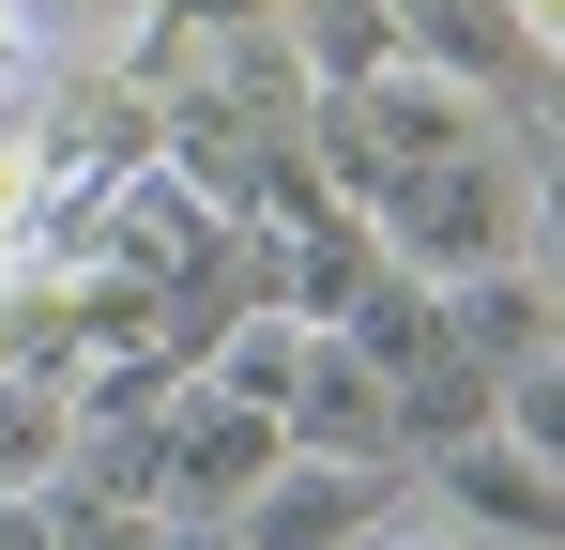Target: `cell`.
Returning <instances> with one entry per match:
<instances>
[{
	"mask_svg": "<svg viewBox=\"0 0 565 550\" xmlns=\"http://www.w3.org/2000/svg\"><path fill=\"white\" fill-rule=\"evenodd\" d=\"M428 505H444L459 536H565V474H551V458H520L504 429L428 458Z\"/></svg>",
	"mask_w": 565,
	"mask_h": 550,
	"instance_id": "cell-4",
	"label": "cell"
},
{
	"mask_svg": "<svg viewBox=\"0 0 565 550\" xmlns=\"http://www.w3.org/2000/svg\"><path fill=\"white\" fill-rule=\"evenodd\" d=\"M444 352H459V367H489V382H520L535 352H565L551 275H535V261H489V275H459V290H444Z\"/></svg>",
	"mask_w": 565,
	"mask_h": 550,
	"instance_id": "cell-5",
	"label": "cell"
},
{
	"mask_svg": "<svg viewBox=\"0 0 565 550\" xmlns=\"http://www.w3.org/2000/svg\"><path fill=\"white\" fill-rule=\"evenodd\" d=\"M290 46H306L321 107H352L367 77H397V62H413V46H397V0H290Z\"/></svg>",
	"mask_w": 565,
	"mask_h": 550,
	"instance_id": "cell-9",
	"label": "cell"
},
{
	"mask_svg": "<svg viewBox=\"0 0 565 550\" xmlns=\"http://www.w3.org/2000/svg\"><path fill=\"white\" fill-rule=\"evenodd\" d=\"M62 550H169V505H122V489H62Z\"/></svg>",
	"mask_w": 565,
	"mask_h": 550,
	"instance_id": "cell-10",
	"label": "cell"
},
{
	"mask_svg": "<svg viewBox=\"0 0 565 550\" xmlns=\"http://www.w3.org/2000/svg\"><path fill=\"white\" fill-rule=\"evenodd\" d=\"M0 62H15V0H0Z\"/></svg>",
	"mask_w": 565,
	"mask_h": 550,
	"instance_id": "cell-17",
	"label": "cell"
},
{
	"mask_svg": "<svg viewBox=\"0 0 565 550\" xmlns=\"http://www.w3.org/2000/svg\"><path fill=\"white\" fill-rule=\"evenodd\" d=\"M306 367H321V321L260 290L245 321H214V352H199V382H214V398H245V413H276V429H290V398H306Z\"/></svg>",
	"mask_w": 565,
	"mask_h": 550,
	"instance_id": "cell-6",
	"label": "cell"
},
{
	"mask_svg": "<svg viewBox=\"0 0 565 550\" xmlns=\"http://www.w3.org/2000/svg\"><path fill=\"white\" fill-rule=\"evenodd\" d=\"M382 245H397V275H428V290H459V275L520 261V154H473V169L382 183Z\"/></svg>",
	"mask_w": 565,
	"mask_h": 550,
	"instance_id": "cell-1",
	"label": "cell"
},
{
	"mask_svg": "<svg viewBox=\"0 0 565 550\" xmlns=\"http://www.w3.org/2000/svg\"><path fill=\"white\" fill-rule=\"evenodd\" d=\"M367 550H473V536H459V520H444V505H428V520H382Z\"/></svg>",
	"mask_w": 565,
	"mask_h": 550,
	"instance_id": "cell-15",
	"label": "cell"
},
{
	"mask_svg": "<svg viewBox=\"0 0 565 550\" xmlns=\"http://www.w3.org/2000/svg\"><path fill=\"white\" fill-rule=\"evenodd\" d=\"M504 31H520V62H551V77H565V0H504Z\"/></svg>",
	"mask_w": 565,
	"mask_h": 550,
	"instance_id": "cell-14",
	"label": "cell"
},
{
	"mask_svg": "<svg viewBox=\"0 0 565 550\" xmlns=\"http://www.w3.org/2000/svg\"><path fill=\"white\" fill-rule=\"evenodd\" d=\"M276 474H290L276 413H245V398H214V382L169 398V429H153V505H169V520H245Z\"/></svg>",
	"mask_w": 565,
	"mask_h": 550,
	"instance_id": "cell-2",
	"label": "cell"
},
{
	"mask_svg": "<svg viewBox=\"0 0 565 550\" xmlns=\"http://www.w3.org/2000/svg\"><path fill=\"white\" fill-rule=\"evenodd\" d=\"M62 489H77V382L0 367V505H62Z\"/></svg>",
	"mask_w": 565,
	"mask_h": 550,
	"instance_id": "cell-7",
	"label": "cell"
},
{
	"mask_svg": "<svg viewBox=\"0 0 565 550\" xmlns=\"http://www.w3.org/2000/svg\"><path fill=\"white\" fill-rule=\"evenodd\" d=\"M169 550H245V536H230V520H169Z\"/></svg>",
	"mask_w": 565,
	"mask_h": 550,
	"instance_id": "cell-16",
	"label": "cell"
},
{
	"mask_svg": "<svg viewBox=\"0 0 565 550\" xmlns=\"http://www.w3.org/2000/svg\"><path fill=\"white\" fill-rule=\"evenodd\" d=\"M520 261L551 275V306H565V154H551V169H520Z\"/></svg>",
	"mask_w": 565,
	"mask_h": 550,
	"instance_id": "cell-13",
	"label": "cell"
},
{
	"mask_svg": "<svg viewBox=\"0 0 565 550\" xmlns=\"http://www.w3.org/2000/svg\"><path fill=\"white\" fill-rule=\"evenodd\" d=\"M504 444H520V458H551V474H565V352H535L520 382H504Z\"/></svg>",
	"mask_w": 565,
	"mask_h": 550,
	"instance_id": "cell-11",
	"label": "cell"
},
{
	"mask_svg": "<svg viewBox=\"0 0 565 550\" xmlns=\"http://www.w3.org/2000/svg\"><path fill=\"white\" fill-rule=\"evenodd\" d=\"M382 444H397V382H382L352 337H321L306 398H290V458H382Z\"/></svg>",
	"mask_w": 565,
	"mask_h": 550,
	"instance_id": "cell-8",
	"label": "cell"
},
{
	"mask_svg": "<svg viewBox=\"0 0 565 550\" xmlns=\"http://www.w3.org/2000/svg\"><path fill=\"white\" fill-rule=\"evenodd\" d=\"M46 183H62V154H46V138H0V261L46 230Z\"/></svg>",
	"mask_w": 565,
	"mask_h": 550,
	"instance_id": "cell-12",
	"label": "cell"
},
{
	"mask_svg": "<svg viewBox=\"0 0 565 550\" xmlns=\"http://www.w3.org/2000/svg\"><path fill=\"white\" fill-rule=\"evenodd\" d=\"M382 520H397V474H382V458H290L230 536L245 550H367Z\"/></svg>",
	"mask_w": 565,
	"mask_h": 550,
	"instance_id": "cell-3",
	"label": "cell"
}]
</instances>
